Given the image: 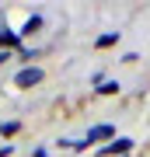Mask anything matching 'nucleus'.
<instances>
[{"label": "nucleus", "mask_w": 150, "mask_h": 157, "mask_svg": "<svg viewBox=\"0 0 150 157\" xmlns=\"http://www.w3.org/2000/svg\"><path fill=\"white\" fill-rule=\"evenodd\" d=\"M42 77H45V73H42L39 67H25V70H17L14 84H17V87H35V84H42Z\"/></svg>", "instance_id": "obj_1"}, {"label": "nucleus", "mask_w": 150, "mask_h": 157, "mask_svg": "<svg viewBox=\"0 0 150 157\" xmlns=\"http://www.w3.org/2000/svg\"><path fill=\"white\" fill-rule=\"evenodd\" d=\"M133 150V140H126V136H119V140H112L108 147H101L98 157H115V154H129Z\"/></svg>", "instance_id": "obj_2"}, {"label": "nucleus", "mask_w": 150, "mask_h": 157, "mask_svg": "<svg viewBox=\"0 0 150 157\" xmlns=\"http://www.w3.org/2000/svg\"><path fill=\"white\" fill-rule=\"evenodd\" d=\"M98 140H115V129L112 126H94V129H87V140L73 143V147H87V143H98Z\"/></svg>", "instance_id": "obj_3"}, {"label": "nucleus", "mask_w": 150, "mask_h": 157, "mask_svg": "<svg viewBox=\"0 0 150 157\" xmlns=\"http://www.w3.org/2000/svg\"><path fill=\"white\" fill-rule=\"evenodd\" d=\"M17 42H21V32H0V45H4V49H7V45H17Z\"/></svg>", "instance_id": "obj_4"}, {"label": "nucleus", "mask_w": 150, "mask_h": 157, "mask_svg": "<svg viewBox=\"0 0 150 157\" xmlns=\"http://www.w3.org/2000/svg\"><path fill=\"white\" fill-rule=\"evenodd\" d=\"M115 42H119V32H105V35H98L94 45L98 49H108V45H115Z\"/></svg>", "instance_id": "obj_5"}, {"label": "nucleus", "mask_w": 150, "mask_h": 157, "mask_svg": "<svg viewBox=\"0 0 150 157\" xmlns=\"http://www.w3.org/2000/svg\"><path fill=\"white\" fill-rule=\"evenodd\" d=\"M115 91H119V80H101L98 94H115Z\"/></svg>", "instance_id": "obj_6"}, {"label": "nucleus", "mask_w": 150, "mask_h": 157, "mask_svg": "<svg viewBox=\"0 0 150 157\" xmlns=\"http://www.w3.org/2000/svg\"><path fill=\"white\" fill-rule=\"evenodd\" d=\"M4 59H7V52H0V63H4Z\"/></svg>", "instance_id": "obj_7"}]
</instances>
